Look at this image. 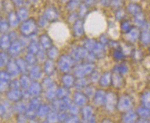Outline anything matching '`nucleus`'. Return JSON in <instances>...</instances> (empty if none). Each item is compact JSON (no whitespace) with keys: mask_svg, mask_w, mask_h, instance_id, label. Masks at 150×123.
Listing matches in <instances>:
<instances>
[{"mask_svg":"<svg viewBox=\"0 0 150 123\" xmlns=\"http://www.w3.org/2000/svg\"><path fill=\"white\" fill-rule=\"evenodd\" d=\"M127 9L131 13H134V14H135V13H137L139 12L140 10V8L136 4H130L128 6Z\"/></svg>","mask_w":150,"mask_h":123,"instance_id":"f257e3e1","label":"nucleus"},{"mask_svg":"<svg viewBox=\"0 0 150 123\" xmlns=\"http://www.w3.org/2000/svg\"><path fill=\"white\" fill-rule=\"evenodd\" d=\"M121 2V0H113V5L115 6L118 7L120 6Z\"/></svg>","mask_w":150,"mask_h":123,"instance_id":"f03ea898","label":"nucleus"},{"mask_svg":"<svg viewBox=\"0 0 150 123\" xmlns=\"http://www.w3.org/2000/svg\"><path fill=\"white\" fill-rule=\"evenodd\" d=\"M145 101L147 102V103L148 105H149V106H150V95H148L147 98L145 100Z\"/></svg>","mask_w":150,"mask_h":123,"instance_id":"7ed1b4c3","label":"nucleus"}]
</instances>
